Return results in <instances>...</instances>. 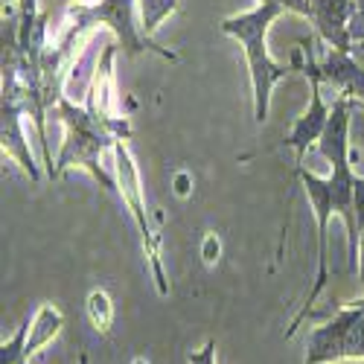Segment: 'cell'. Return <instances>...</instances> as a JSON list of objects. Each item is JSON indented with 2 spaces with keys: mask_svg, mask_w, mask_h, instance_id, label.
I'll return each mask as SVG.
<instances>
[{
  "mask_svg": "<svg viewBox=\"0 0 364 364\" xmlns=\"http://www.w3.org/2000/svg\"><path fill=\"white\" fill-rule=\"evenodd\" d=\"M29 326L33 323H21L15 336L0 347V364H26L29 355H26V338H29Z\"/></svg>",
  "mask_w": 364,
  "mask_h": 364,
  "instance_id": "9",
  "label": "cell"
},
{
  "mask_svg": "<svg viewBox=\"0 0 364 364\" xmlns=\"http://www.w3.org/2000/svg\"><path fill=\"white\" fill-rule=\"evenodd\" d=\"M114 151H117V175H119V193L129 201L132 213L143 230V242L149 248V259H151V268H155V277H158V289L161 294H166V280H164V268H161V257H158V239L155 233L149 230V222H146V207H143V198H140V178H137V169H134V161L129 155V149L123 140H114Z\"/></svg>",
  "mask_w": 364,
  "mask_h": 364,
  "instance_id": "4",
  "label": "cell"
},
{
  "mask_svg": "<svg viewBox=\"0 0 364 364\" xmlns=\"http://www.w3.org/2000/svg\"><path fill=\"white\" fill-rule=\"evenodd\" d=\"M187 358H190V364H216V341H207L201 350L190 353Z\"/></svg>",
  "mask_w": 364,
  "mask_h": 364,
  "instance_id": "11",
  "label": "cell"
},
{
  "mask_svg": "<svg viewBox=\"0 0 364 364\" xmlns=\"http://www.w3.org/2000/svg\"><path fill=\"white\" fill-rule=\"evenodd\" d=\"M62 312H58L55 306H41L38 309V315H36V321H33V326H29V338H26V355L33 358L47 341H53L55 336H58V329H62Z\"/></svg>",
  "mask_w": 364,
  "mask_h": 364,
  "instance_id": "8",
  "label": "cell"
},
{
  "mask_svg": "<svg viewBox=\"0 0 364 364\" xmlns=\"http://www.w3.org/2000/svg\"><path fill=\"white\" fill-rule=\"evenodd\" d=\"M4 149L9 155L18 158V164L29 172V178H38V169L33 164V155L26 151V143H23V132H21V108L15 105L12 94L4 97Z\"/></svg>",
  "mask_w": 364,
  "mask_h": 364,
  "instance_id": "6",
  "label": "cell"
},
{
  "mask_svg": "<svg viewBox=\"0 0 364 364\" xmlns=\"http://www.w3.org/2000/svg\"><path fill=\"white\" fill-rule=\"evenodd\" d=\"M318 73H321L323 79H329L332 85L344 87L347 94H358V97L364 100V70L355 68L344 53H329L326 62L318 68Z\"/></svg>",
  "mask_w": 364,
  "mask_h": 364,
  "instance_id": "7",
  "label": "cell"
},
{
  "mask_svg": "<svg viewBox=\"0 0 364 364\" xmlns=\"http://www.w3.org/2000/svg\"><path fill=\"white\" fill-rule=\"evenodd\" d=\"M303 70H306V76H312V105H309V111L294 123L291 134L286 137V146H291L294 155H297V166L303 164V155H306L309 143L321 140V134H323V129H326V123H329V114H332V111L323 105V100H321V73H318V68H315L312 62H306V68H303Z\"/></svg>",
  "mask_w": 364,
  "mask_h": 364,
  "instance_id": "5",
  "label": "cell"
},
{
  "mask_svg": "<svg viewBox=\"0 0 364 364\" xmlns=\"http://www.w3.org/2000/svg\"><path fill=\"white\" fill-rule=\"evenodd\" d=\"M283 12L280 4H262L259 9L242 15V18H230L222 23L225 33L236 36L245 44V55H248V68H251V82H254V114L257 123H265L268 117V102H271V87H274L283 76H289L286 68H280L277 62H271L268 47H265V33L268 23Z\"/></svg>",
  "mask_w": 364,
  "mask_h": 364,
  "instance_id": "2",
  "label": "cell"
},
{
  "mask_svg": "<svg viewBox=\"0 0 364 364\" xmlns=\"http://www.w3.org/2000/svg\"><path fill=\"white\" fill-rule=\"evenodd\" d=\"M341 358H364V303L338 312V318L326 326H318L309 336V353L303 364H326Z\"/></svg>",
  "mask_w": 364,
  "mask_h": 364,
  "instance_id": "3",
  "label": "cell"
},
{
  "mask_svg": "<svg viewBox=\"0 0 364 364\" xmlns=\"http://www.w3.org/2000/svg\"><path fill=\"white\" fill-rule=\"evenodd\" d=\"M219 251H222V245H219V239L210 233L207 239H204V262L207 265H216V259H219Z\"/></svg>",
  "mask_w": 364,
  "mask_h": 364,
  "instance_id": "12",
  "label": "cell"
},
{
  "mask_svg": "<svg viewBox=\"0 0 364 364\" xmlns=\"http://www.w3.org/2000/svg\"><path fill=\"white\" fill-rule=\"evenodd\" d=\"M87 315H90V321H94L97 329L108 332V326H111V321H114L111 297H108L105 291H90V297H87Z\"/></svg>",
  "mask_w": 364,
  "mask_h": 364,
  "instance_id": "10",
  "label": "cell"
},
{
  "mask_svg": "<svg viewBox=\"0 0 364 364\" xmlns=\"http://www.w3.org/2000/svg\"><path fill=\"white\" fill-rule=\"evenodd\" d=\"M134 364H149V361L146 358H134Z\"/></svg>",
  "mask_w": 364,
  "mask_h": 364,
  "instance_id": "13",
  "label": "cell"
},
{
  "mask_svg": "<svg viewBox=\"0 0 364 364\" xmlns=\"http://www.w3.org/2000/svg\"><path fill=\"white\" fill-rule=\"evenodd\" d=\"M350 108H353L350 100L341 97L336 105H332L329 123H326V129L321 134V151H323L326 161H332V175L329 178H318V175L306 172L303 166H297V175L303 181V187H306V196L312 198L315 216H318V280H315V289L306 297V306H303V312L289 326L286 338L294 336V329L300 326V321L309 315V306L318 300V294L326 289V280H329V268H326V225H329V216L332 213H341L344 216V225H347V251H350V271H353V274H355V265H358V242H361L358 219H355V181H358V175H353L350 155H347Z\"/></svg>",
  "mask_w": 364,
  "mask_h": 364,
  "instance_id": "1",
  "label": "cell"
}]
</instances>
